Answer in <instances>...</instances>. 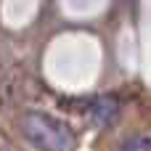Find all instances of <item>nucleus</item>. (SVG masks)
Wrapping results in <instances>:
<instances>
[{
	"instance_id": "7ed1b4c3",
	"label": "nucleus",
	"mask_w": 151,
	"mask_h": 151,
	"mask_svg": "<svg viewBox=\"0 0 151 151\" xmlns=\"http://www.w3.org/2000/svg\"><path fill=\"white\" fill-rule=\"evenodd\" d=\"M119 151H151V138H146V135L127 138V141L119 146Z\"/></svg>"
},
{
	"instance_id": "f03ea898",
	"label": "nucleus",
	"mask_w": 151,
	"mask_h": 151,
	"mask_svg": "<svg viewBox=\"0 0 151 151\" xmlns=\"http://www.w3.org/2000/svg\"><path fill=\"white\" fill-rule=\"evenodd\" d=\"M117 114H119V101H117V96H98V98H93V104H90V109H88V119H90L93 125H98V127L111 125V122L117 119Z\"/></svg>"
},
{
	"instance_id": "f257e3e1",
	"label": "nucleus",
	"mask_w": 151,
	"mask_h": 151,
	"mask_svg": "<svg viewBox=\"0 0 151 151\" xmlns=\"http://www.w3.org/2000/svg\"><path fill=\"white\" fill-rule=\"evenodd\" d=\"M21 130L27 141L40 151H69L74 143L72 130L48 114H27L21 122Z\"/></svg>"
}]
</instances>
